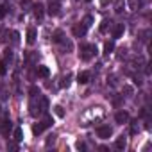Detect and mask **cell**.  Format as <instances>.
Here are the masks:
<instances>
[{"mask_svg":"<svg viewBox=\"0 0 152 152\" xmlns=\"http://www.w3.org/2000/svg\"><path fill=\"white\" fill-rule=\"evenodd\" d=\"M111 134H113V129H111L109 125H100V127H97V136H99V138L107 140V138H111Z\"/></svg>","mask_w":152,"mask_h":152,"instance_id":"4","label":"cell"},{"mask_svg":"<svg viewBox=\"0 0 152 152\" xmlns=\"http://www.w3.org/2000/svg\"><path fill=\"white\" fill-rule=\"evenodd\" d=\"M50 75V70H48V66H38V77H41V79H47Z\"/></svg>","mask_w":152,"mask_h":152,"instance_id":"11","label":"cell"},{"mask_svg":"<svg viewBox=\"0 0 152 152\" xmlns=\"http://www.w3.org/2000/svg\"><path fill=\"white\" fill-rule=\"evenodd\" d=\"M102 118H104V109H102V107H90V109L83 115L84 125H88V124H97V122H100Z\"/></svg>","mask_w":152,"mask_h":152,"instance_id":"2","label":"cell"},{"mask_svg":"<svg viewBox=\"0 0 152 152\" xmlns=\"http://www.w3.org/2000/svg\"><path fill=\"white\" fill-rule=\"evenodd\" d=\"M77 148H79V150H84V148H86V145H84L83 141H77Z\"/></svg>","mask_w":152,"mask_h":152,"instance_id":"29","label":"cell"},{"mask_svg":"<svg viewBox=\"0 0 152 152\" xmlns=\"http://www.w3.org/2000/svg\"><path fill=\"white\" fill-rule=\"evenodd\" d=\"M47 106H48V102H47V99H43L41 95H36V97H32V100H31V104H29L31 115H32V116H38V115L45 113Z\"/></svg>","mask_w":152,"mask_h":152,"instance_id":"1","label":"cell"},{"mask_svg":"<svg viewBox=\"0 0 152 152\" xmlns=\"http://www.w3.org/2000/svg\"><path fill=\"white\" fill-rule=\"evenodd\" d=\"M41 124H43V125H45V129H47V127H50V125L54 124V120H52V116H45V120H43Z\"/></svg>","mask_w":152,"mask_h":152,"instance_id":"21","label":"cell"},{"mask_svg":"<svg viewBox=\"0 0 152 152\" xmlns=\"http://www.w3.org/2000/svg\"><path fill=\"white\" fill-rule=\"evenodd\" d=\"M127 4H129L131 11H138L141 7V0H127Z\"/></svg>","mask_w":152,"mask_h":152,"instance_id":"12","label":"cell"},{"mask_svg":"<svg viewBox=\"0 0 152 152\" xmlns=\"http://www.w3.org/2000/svg\"><path fill=\"white\" fill-rule=\"evenodd\" d=\"M43 131H45V125H43L41 122H39V124H36V125L32 127V132H34V134H41Z\"/></svg>","mask_w":152,"mask_h":152,"instance_id":"20","label":"cell"},{"mask_svg":"<svg viewBox=\"0 0 152 152\" xmlns=\"http://www.w3.org/2000/svg\"><path fill=\"white\" fill-rule=\"evenodd\" d=\"M88 2H90V0H88Z\"/></svg>","mask_w":152,"mask_h":152,"instance_id":"32","label":"cell"},{"mask_svg":"<svg viewBox=\"0 0 152 152\" xmlns=\"http://www.w3.org/2000/svg\"><path fill=\"white\" fill-rule=\"evenodd\" d=\"M54 41H56V43H61V41H63V32H61V31H57V32L54 34Z\"/></svg>","mask_w":152,"mask_h":152,"instance_id":"23","label":"cell"},{"mask_svg":"<svg viewBox=\"0 0 152 152\" xmlns=\"http://www.w3.org/2000/svg\"><path fill=\"white\" fill-rule=\"evenodd\" d=\"M81 59L83 61H90L97 56V45H83L81 47Z\"/></svg>","mask_w":152,"mask_h":152,"instance_id":"3","label":"cell"},{"mask_svg":"<svg viewBox=\"0 0 152 152\" xmlns=\"http://www.w3.org/2000/svg\"><path fill=\"white\" fill-rule=\"evenodd\" d=\"M111 2V0H100V6H107Z\"/></svg>","mask_w":152,"mask_h":152,"instance_id":"31","label":"cell"},{"mask_svg":"<svg viewBox=\"0 0 152 152\" xmlns=\"http://www.w3.org/2000/svg\"><path fill=\"white\" fill-rule=\"evenodd\" d=\"M54 111H56V115H57V116H61V118L64 116V111H63V107H61V106H56V107H54Z\"/></svg>","mask_w":152,"mask_h":152,"instance_id":"24","label":"cell"},{"mask_svg":"<svg viewBox=\"0 0 152 152\" xmlns=\"http://www.w3.org/2000/svg\"><path fill=\"white\" fill-rule=\"evenodd\" d=\"M70 81H72V73H66L64 77L61 79V88H68L70 86Z\"/></svg>","mask_w":152,"mask_h":152,"instance_id":"18","label":"cell"},{"mask_svg":"<svg viewBox=\"0 0 152 152\" xmlns=\"http://www.w3.org/2000/svg\"><path fill=\"white\" fill-rule=\"evenodd\" d=\"M124 6H125L124 0H115V11L116 13H122L124 11Z\"/></svg>","mask_w":152,"mask_h":152,"instance_id":"19","label":"cell"},{"mask_svg":"<svg viewBox=\"0 0 152 152\" xmlns=\"http://www.w3.org/2000/svg\"><path fill=\"white\" fill-rule=\"evenodd\" d=\"M125 147H127V140H125V136L116 138V141H115V148H116V150H125Z\"/></svg>","mask_w":152,"mask_h":152,"instance_id":"9","label":"cell"},{"mask_svg":"<svg viewBox=\"0 0 152 152\" xmlns=\"http://www.w3.org/2000/svg\"><path fill=\"white\" fill-rule=\"evenodd\" d=\"M54 143H56V136H54V134H50V136H48V140H47V147H50V145H54Z\"/></svg>","mask_w":152,"mask_h":152,"instance_id":"26","label":"cell"},{"mask_svg":"<svg viewBox=\"0 0 152 152\" xmlns=\"http://www.w3.org/2000/svg\"><path fill=\"white\" fill-rule=\"evenodd\" d=\"M7 73V68H6V61L0 59V75H6Z\"/></svg>","mask_w":152,"mask_h":152,"instance_id":"22","label":"cell"},{"mask_svg":"<svg viewBox=\"0 0 152 152\" xmlns=\"http://www.w3.org/2000/svg\"><path fill=\"white\" fill-rule=\"evenodd\" d=\"M6 13H7V11H6V7H4V6H0V18H4V16H6Z\"/></svg>","mask_w":152,"mask_h":152,"instance_id":"28","label":"cell"},{"mask_svg":"<svg viewBox=\"0 0 152 152\" xmlns=\"http://www.w3.org/2000/svg\"><path fill=\"white\" fill-rule=\"evenodd\" d=\"M124 32H125V25H124V23H118V25H115V29H113V38H122Z\"/></svg>","mask_w":152,"mask_h":152,"instance_id":"10","label":"cell"},{"mask_svg":"<svg viewBox=\"0 0 152 152\" xmlns=\"http://www.w3.org/2000/svg\"><path fill=\"white\" fill-rule=\"evenodd\" d=\"M90 77H91L90 72H81V73L77 75V83H79V84H88V83H90Z\"/></svg>","mask_w":152,"mask_h":152,"instance_id":"7","label":"cell"},{"mask_svg":"<svg viewBox=\"0 0 152 152\" xmlns=\"http://www.w3.org/2000/svg\"><path fill=\"white\" fill-rule=\"evenodd\" d=\"M140 131V127H138V122H132V127H131V134H136Z\"/></svg>","mask_w":152,"mask_h":152,"instance_id":"25","label":"cell"},{"mask_svg":"<svg viewBox=\"0 0 152 152\" xmlns=\"http://www.w3.org/2000/svg\"><path fill=\"white\" fill-rule=\"evenodd\" d=\"M59 9H61L59 0H50V4H48V15L56 16V15H59Z\"/></svg>","mask_w":152,"mask_h":152,"instance_id":"5","label":"cell"},{"mask_svg":"<svg viewBox=\"0 0 152 152\" xmlns=\"http://www.w3.org/2000/svg\"><path fill=\"white\" fill-rule=\"evenodd\" d=\"M115 120H116V124H127L129 122V113L127 111H118L115 115Z\"/></svg>","mask_w":152,"mask_h":152,"instance_id":"6","label":"cell"},{"mask_svg":"<svg viewBox=\"0 0 152 152\" xmlns=\"http://www.w3.org/2000/svg\"><path fill=\"white\" fill-rule=\"evenodd\" d=\"M13 138H15V141H22V140H23V131H22V127H16V129H15Z\"/></svg>","mask_w":152,"mask_h":152,"instance_id":"17","label":"cell"},{"mask_svg":"<svg viewBox=\"0 0 152 152\" xmlns=\"http://www.w3.org/2000/svg\"><path fill=\"white\" fill-rule=\"evenodd\" d=\"M115 50V43L113 41H107L106 45H104V57H109V54Z\"/></svg>","mask_w":152,"mask_h":152,"instance_id":"13","label":"cell"},{"mask_svg":"<svg viewBox=\"0 0 152 152\" xmlns=\"http://www.w3.org/2000/svg\"><path fill=\"white\" fill-rule=\"evenodd\" d=\"M9 131H11V120H4V124H2V134L9 136Z\"/></svg>","mask_w":152,"mask_h":152,"instance_id":"15","label":"cell"},{"mask_svg":"<svg viewBox=\"0 0 152 152\" xmlns=\"http://www.w3.org/2000/svg\"><path fill=\"white\" fill-rule=\"evenodd\" d=\"M111 27H113V22H111V20H102V23H100V32H107Z\"/></svg>","mask_w":152,"mask_h":152,"instance_id":"14","label":"cell"},{"mask_svg":"<svg viewBox=\"0 0 152 152\" xmlns=\"http://www.w3.org/2000/svg\"><path fill=\"white\" fill-rule=\"evenodd\" d=\"M124 91H125L127 95H132V88H129V86H125V88H124Z\"/></svg>","mask_w":152,"mask_h":152,"instance_id":"30","label":"cell"},{"mask_svg":"<svg viewBox=\"0 0 152 152\" xmlns=\"http://www.w3.org/2000/svg\"><path fill=\"white\" fill-rule=\"evenodd\" d=\"M34 16H36L38 20H41V18H43V6H41V4L34 6Z\"/></svg>","mask_w":152,"mask_h":152,"instance_id":"16","label":"cell"},{"mask_svg":"<svg viewBox=\"0 0 152 152\" xmlns=\"http://www.w3.org/2000/svg\"><path fill=\"white\" fill-rule=\"evenodd\" d=\"M36 95H39V88L32 86V88H31V97H36Z\"/></svg>","mask_w":152,"mask_h":152,"instance_id":"27","label":"cell"},{"mask_svg":"<svg viewBox=\"0 0 152 152\" xmlns=\"http://www.w3.org/2000/svg\"><path fill=\"white\" fill-rule=\"evenodd\" d=\"M36 36H38L36 29H34V27H29V29H27V43L32 45V43L36 41Z\"/></svg>","mask_w":152,"mask_h":152,"instance_id":"8","label":"cell"}]
</instances>
